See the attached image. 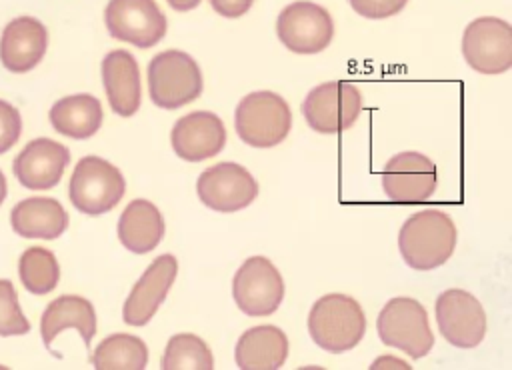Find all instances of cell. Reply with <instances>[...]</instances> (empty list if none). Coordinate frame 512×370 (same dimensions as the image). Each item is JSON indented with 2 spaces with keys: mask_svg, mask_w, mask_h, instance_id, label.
<instances>
[{
  "mask_svg": "<svg viewBox=\"0 0 512 370\" xmlns=\"http://www.w3.org/2000/svg\"><path fill=\"white\" fill-rule=\"evenodd\" d=\"M456 248V226L448 212L426 208L412 214L398 232V250L414 270H434Z\"/></svg>",
  "mask_w": 512,
  "mask_h": 370,
  "instance_id": "1",
  "label": "cell"
},
{
  "mask_svg": "<svg viewBox=\"0 0 512 370\" xmlns=\"http://www.w3.org/2000/svg\"><path fill=\"white\" fill-rule=\"evenodd\" d=\"M308 332L322 350L346 352L364 338L366 316L352 296L324 294L308 312Z\"/></svg>",
  "mask_w": 512,
  "mask_h": 370,
  "instance_id": "2",
  "label": "cell"
},
{
  "mask_svg": "<svg viewBox=\"0 0 512 370\" xmlns=\"http://www.w3.org/2000/svg\"><path fill=\"white\" fill-rule=\"evenodd\" d=\"M234 128L244 144L272 148L286 140L292 128V112L288 102L276 92H250L236 106Z\"/></svg>",
  "mask_w": 512,
  "mask_h": 370,
  "instance_id": "3",
  "label": "cell"
},
{
  "mask_svg": "<svg viewBox=\"0 0 512 370\" xmlns=\"http://www.w3.org/2000/svg\"><path fill=\"white\" fill-rule=\"evenodd\" d=\"M202 88L198 62L182 50H164L148 64V94L158 108L186 106L202 94Z\"/></svg>",
  "mask_w": 512,
  "mask_h": 370,
  "instance_id": "4",
  "label": "cell"
},
{
  "mask_svg": "<svg viewBox=\"0 0 512 370\" xmlns=\"http://www.w3.org/2000/svg\"><path fill=\"white\" fill-rule=\"evenodd\" d=\"M124 190L126 182L122 172L100 156L80 158L68 184L72 206L86 216L110 212L122 200Z\"/></svg>",
  "mask_w": 512,
  "mask_h": 370,
  "instance_id": "5",
  "label": "cell"
},
{
  "mask_svg": "<svg viewBox=\"0 0 512 370\" xmlns=\"http://www.w3.org/2000/svg\"><path fill=\"white\" fill-rule=\"evenodd\" d=\"M376 330L386 346L400 348L412 360L426 356L434 346L426 308L410 296L388 300L378 314Z\"/></svg>",
  "mask_w": 512,
  "mask_h": 370,
  "instance_id": "6",
  "label": "cell"
},
{
  "mask_svg": "<svg viewBox=\"0 0 512 370\" xmlns=\"http://www.w3.org/2000/svg\"><path fill=\"white\" fill-rule=\"evenodd\" d=\"M302 116L318 134H340L354 126L362 112L360 90L346 80H330L312 88L302 106Z\"/></svg>",
  "mask_w": 512,
  "mask_h": 370,
  "instance_id": "7",
  "label": "cell"
},
{
  "mask_svg": "<svg viewBox=\"0 0 512 370\" xmlns=\"http://www.w3.org/2000/svg\"><path fill=\"white\" fill-rule=\"evenodd\" d=\"M276 34L294 54H318L334 38V20L324 6L310 0H296L278 14Z\"/></svg>",
  "mask_w": 512,
  "mask_h": 370,
  "instance_id": "8",
  "label": "cell"
},
{
  "mask_svg": "<svg viewBox=\"0 0 512 370\" xmlns=\"http://www.w3.org/2000/svg\"><path fill=\"white\" fill-rule=\"evenodd\" d=\"M462 56L480 74H502L512 68V28L496 16L474 18L462 34Z\"/></svg>",
  "mask_w": 512,
  "mask_h": 370,
  "instance_id": "9",
  "label": "cell"
},
{
  "mask_svg": "<svg viewBox=\"0 0 512 370\" xmlns=\"http://www.w3.org/2000/svg\"><path fill=\"white\" fill-rule=\"evenodd\" d=\"M232 296L246 316H268L284 298V280L266 256L246 258L232 278Z\"/></svg>",
  "mask_w": 512,
  "mask_h": 370,
  "instance_id": "10",
  "label": "cell"
},
{
  "mask_svg": "<svg viewBox=\"0 0 512 370\" xmlns=\"http://www.w3.org/2000/svg\"><path fill=\"white\" fill-rule=\"evenodd\" d=\"M104 24L114 40L136 48L156 46L168 30L156 0H110L104 8Z\"/></svg>",
  "mask_w": 512,
  "mask_h": 370,
  "instance_id": "11",
  "label": "cell"
},
{
  "mask_svg": "<svg viewBox=\"0 0 512 370\" xmlns=\"http://www.w3.org/2000/svg\"><path fill=\"white\" fill-rule=\"evenodd\" d=\"M434 314L440 334L456 348H474L486 336V312L480 300L462 288L444 290L436 298Z\"/></svg>",
  "mask_w": 512,
  "mask_h": 370,
  "instance_id": "12",
  "label": "cell"
},
{
  "mask_svg": "<svg viewBox=\"0 0 512 370\" xmlns=\"http://www.w3.org/2000/svg\"><path fill=\"white\" fill-rule=\"evenodd\" d=\"M196 192L204 206L216 212H238L258 196L256 178L236 162H218L196 180Z\"/></svg>",
  "mask_w": 512,
  "mask_h": 370,
  "instance_id": "13",
  "label": "cell"
},
{
  "mask_svg": "<svg viewBox=\"0 0 512 370\" xmlns=\"http://www.w3.org/2000/svg\"><path fill=\"white\" fill-rule=\"evenodd\" d=\"M436 164L414 150L392 156L382 170V190L398 204H418L436 190Z\"/></svg>",
  "mask_w": 512,
  "mask_h": 370,
  "instance_id": "14",
  "label": "cell"
},
{
  "mask_svg": "<svg viewBox=\"0 0 512 370\" xmlns=\"http://www.w3.org/2000/svg\"><path fill=\"white\" fill-rule=\"evenodd\" d=\"M178 274V260L172 254L156 256L138 282L132 286L124 306L122 320L128 326H144L158 312Z\"/></svg>",
  "mask_w": 512,
  "mask_h": 370,
  "instance_id": "15",
  "label": "cell"
},
{
  "mask_svg": "<svg viewBox=\"0 0 512 370\" xmlns=\"http://www.w3.org/2000/svg\"><path fill=\"white\" fill-rule=\"evenodd\" d=\"M170 142L178 158L186 162H202L222 152L226 144L224 122L208 110H196L176 120Z\"/></svg>",
  "mask_w": 512,
  "mask_h": 370,
  "instance_id": "16",
  "label": "cell"
},
{
  "mask_svg": "<svg viewBox=\"0 0 512 370\" xmlns=\"http://www.w3.org/2000/svg\"><path fill=\"white\" fill-rule=\"evenodd\" d=\"M68 164L70 150L64 144L50 138H36L14 158L12 168L22 186L30 190H48L62 180Z\"/></svg>",
  "mask_w": 512,
  "mask_h": 370,
  "instance_id": "17",
  "label": "cell"
},
{
  "mask_svg": "<svg viewBox=\"0 0 512 370\" xmlns=\"http://www.w3.org/2000/svg\"><path fill=\"white\" fill-rule=\"evenodd\" d=\"M48 48V30L34 16L10 20L0 36V62L8 72L24 74L40 64Z\"/></svg>",
  "mask_w": 512,
  "mask_h": 370,
  "instance_id": "18",
  "label": "cell"
},
{
  "mask_svg": "<svg viewBox=\"0 0 512 370\" xmlns=\"http://www.w3.org/2000/svg\"><path fill=\"white\" fill-rule=\"evenodd\" d=\"M102 84L114 114L128 118L140 108V68L128 50H112L102 60Z\"/></svg>",
  "mask_w": 512,
  "mask_h": 370,
  "instance_id": "19",
  "label": "cell"
},
{
  "mask_svg": "<svg viewBox=\"0 0 512 370\" xmlns=\"http://www.w3.org/2000/svg\"><path fill=\"white\" fill-rule=\"evenodd\" d=\"M288 336L272 324L252 326L240 334L234 360L242 370H276L288 360Z\"/></svg>",
  "mask_w": 512,
  "mask_h": 370,
  "instance_id": "20",
  "label": "cell"
},
{
  "mask_svg": "<svg viewBox=\"0 0 512 370\" xmlns=\"http://www.w3.org/2000/svg\"><path fill=\"white\" fill-rule=\"evenodd\" d=\"M76 328L88 346L96 334V312L90 300L76 294H64L52 300L40 318V334L46 348L54 342V338L66 330Z\"/></svg>",
  "mask_w": 512,
  "mask_h": 370,
  "instance_id": "21",
  "label": "cell"
},
{
  "mask_svg": "<svg viewBox=\"0 0 512 370\" xmlns=\"http://www.w3.org/2000/svg\"><path fill=\"white\" fill-rule=\"evenodd\" d=\"M10 222L18 236L54 240L66 232L68 214L56 198L32 196L12 208Z\"/></svg>",
  "mask_w": 512,
  "mask_h": 370,
  "instance_id": "22",
  "label": "cell"
},
{
  "mask_svg": "<svg viewBox=\"0 0 512 370\" xmlns=\"http://www.w3.org/2000/svg\"><path fill=\"white\" fill-rule=\"evenodd\" d=\"M164 238V216L156 204L134 198L122 210L118 220V240L134 254L154 250Z\"/></svg>",
  "mask_w": 512,
  "mask_h": 370,
  "instance_id": "23",
  "label": "cell"
},
{
  "mask_svg": "<svg viewBox=\"0 0 512 370\" xmlns=\"http://www.w3.org/2000/svg\"><path fill=\"white\" fill-rule=\"evenodd\" d=\"M50 124L52 128L68 138L84 140L94 136L104 120L102 104L92 94H72L60 98L50 108Z\"/></svg>",
  "mask_w": 512,
  "mask_h": 370,
  "instance_id": "24",
  "label": "cell"
},
{
  "mask_svg": "<svg viewBox=\"0 0 512 370\" xmlns=\"http://www.w3.org/2000/svg\"><path fill=\"white\" fill-rule=\"evenodd\" d=\"M92 364L98 370H144L148 364V346L134 334L106 336L92 352Z\"/></svg>",
  "mask_w": 512,
  "mask_h": 370,
  "instance_id": "25",
  "label": "cell"
},
{
  "mask_svg": "<svg viewBox=\"0 0 512 370\" xmlns=\"http://www.w3.org/2000/svg\"><path fill=\"white\" fill-rule=\"evenodd\" d=\"M18 274L22 286L36 296L48 294L60 280V266L52 250L42 246H30L18 260Z\"/></svg>",
  "mask_w": 512,
  "mask_h": 370,
  "instance_id": "26",
  "label": "cell"
},
{
  "mask_svg": "<svg viewBox=\"0 0 512 370\" xmlns=\"http://www.w3.org/2000/svg\"><path fill=\"white\" fill-rule=\"evenodd\" d=\"M164 370H212L214 358L208 344L196 334H174L162 356Z\"/></svg>",
  "mask_w": 512,
  "mask_h": 370,
  "instance_id": "27",
  "label": "cell"
},
{
  "mask_svg": "<svg viewBox=\"0 0 512 370\" xmlns=\"http://www.w3.org/2000/svg\"><path fill=\"white\" fill-rule=\"evenodd\" d=\"M30 330L16 288L10 280H0V336H22Z\"/></svg>",
  "mask_w": 512,
  "mask_h": 370,
  "instance_id": "28",
  "label": "cell"
},
{
  "mask_svg": "<svg viewBox=\"0 0 512 370\" xmlns=\"http://www.w3.org/2000/svg\"><path fill=\"white\" fill-rule=\"evenodd\" d=\"M22 134L20 112L6 100H0V154L8 152Z\"/></svg>",
  "mask_w": 512,
  "mask_h": 370,
  "instance_id": "29",
  "label": "cell"
},
{
  "mask_svg": "<svg viewBox=\"0 0 512 370\" xmlns=\"http://www.w3.org/2000/svg\"><path fill=\"white\" fill-rule=\"evenodd\" d=\"M352 10L370 20H382L396 16L408 0H348Z\"/></svg>",
  "mask_w": 512,
  "mask_h": 370,
  "instance_id": "30",
  "label": "cell"
},
{
  "mask_svg": "<svg viewBox=\"0 0 512 370\" xmlns=\"http://www.w3.org/2000/svg\"><path fill=\"white\" fill-rule=\"evenodd\" d=\"M254 0H210V6L216 14L224 18H240L252 8Z\"/></svg>",
  "mask_w": 512,
  "mask_h": 370,
  "instance_id": "31",
  "label": "cell"
},
{
  "mask_svg": "<svg viewBox=\"0 0 512 370\" xmlns=\"http://www.w3.org/2000/svg\"><path fill=\"white\" fill-rule=\"evenodd\" d=\"M170 8L178 10V12H188V10H194L202 0H166Z\"/></svg>",
  "mask_w": 512,
  "mask_h": 370,
  "instance_id": "32",
  "label": "cell"
},
{
  "mask_svg": "<svg viewBox=\"0 0 512 370\" xmlns=\"http://www.w3.org/2000/svg\"><path fill=\"white\" fill-rule=\"evenodd\" d=\"M382 366H394V368H410L406 362H400L398 358H394V356H380L374 364H372V368H382Z\"/></svg>",
  "mask_w": 512,
  "mask_h": 370,
  "instance_id": "33",
  "label": "cell"
},
{
  "mask_svg": "<svg viewBox=\"0 0 512 370\" xmlns=\"http://www.w3.org/2000/svg\"><path fill=\"white\" fill-rule=\"evenodd\" d=\"M6 192H8V184H6V178H4V174L0 170V206L6 200Z\"/></svg>",
  "mask_w": 512,
  "mask_h": 370,
  "instance_id": "34",
  "label": "cell"
}]
</instances>
